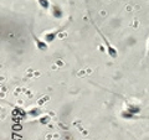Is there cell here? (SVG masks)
Here are the masks:
<instances>
[{"label":"cell","mask_w":149,"mask_h":140,"mask_svg":"<svg viewBox=\"0 0 149 140\" xmlns=\"http://www.w3.org/2000/svg\"><path fill=\"white\" fill-rule=\"evenodd\" d=\"M124 110H127V112H129V113H132V114H134V115H138V114L142 112L141 107L137 105V104H132V103H127Z\"/></svg>","instance_id":"5b68a950"},{"label":"cell","mask_w":149,"mask_h":140,"mask_svg":"<svg viewBox=\"0 0 149 140\" xmlns=\"http://www.w3.org/2000/svg\"><path fill=\"white\" fill-rule=\"evenodd\" d=\"M120 116H122L123 119H127V120H133V119H139L138 115H134L132 113H129L127 110H123L122 113H120Z\"/></svg>","instance_id":"8992f818"},{"label":"cell","mask_w":149,"mask_h":140,"mask_svg":"<svg viewBox=\"0 0 149 140\" xmlns=\"http://www.w3.org/2000/svg\"><path fill=\"white\" fill-rule=\"evenodd\" d=\"M93 24V26L96 27V30H97V32H98V35L101 36V39H102V41H103V44H104V46H106V51H107V53H108V56L111 58H113V60H116L118 57V52H117V49L114 47V46H112L111 45V42L108 41V39H107V37L102 34V31L98 29V27H97L96 25H95V22H92Z\"/></svg>","instance_id":"6da1fadb"},{"label":"cell","mask_w":149,"mask_h":140,"mask_svg":"<svg viewBox=\"0 0 149 140\" xmlns=\"http://www.w3.org/2000/svg\"><path fill=\"white\" fill-rule=\"evenodd\" d=\"M60 31H61V30H54V31L45 32L44 36H42V39H44L47 44H51V42H54V41L56 40V37H57V35H58Z\"/></svg>","instance_id":"3957f363"},{"label":"cell","mask_w":149,"mask_h":140,"mask_svg":"<svg viewBox=\"0 0 149 140\" xmlns=\"http://www.w3.org/2000/svg\"><path fill=\"white\" fill-rule=\"evenodd\" d=\"M51 14H52V16L55 19H62L63 17V10H62V8L57 5V4H54L52 6H51Z\"/></svg>","instance_id":"277c9868"},{"label":"cell","mask_w":149,"mask_h":140,"mask_svg":"<svg viewBox=\"0 0 149 140\" xmlns=\"http://www.w3.org/2000/svg\"><path fill=\"white\" fill-rule=\"evenodd\" d=\"M37 4H39L40 8L44 9V10H49V9L51 8L50 0H37Z\"/></svg>","instance_id":"52a82bcc"},{"label":"cell","mask_w":149,"mask_h":140,"mask_svg":"<svg viewBox=\"0 0 149 140\" xmlns=\"http://www.w3.org/2000/svg\"><path fill=\"white\" fill-rule=\"evenodd\" d=\"M148 57H149V40H148Z\"/></svg>","instance_id":"ba28073f"},{"label":"cell","mask_w":149,"mask_h":140,"mask_svg":"<svg viewBox=\"0 0 149 140\" xmlns=\"http://www.w3.org/2000/svg\"><path fill=\"white\" fill-rule=\"evenodd\" d=\"M31 36H32V39H34V42H35V45H36V47H37V50L39 51H46L47 50V47H49V44L46 42V41L44 40V39H39L34 32L31 31Z\"/></svg>","instance_id":"7a4b0ae2"}]
</instances>
